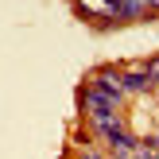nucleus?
<instances>
[{
	"instance_id": "f257e3e1",
	"label": "nucleus",
	"mask_w": 159,
	"mask_h": 159,
	"mask_svg": "<svg viewBox=\"0 0 159 159\" xmlns=\"http://www.w3.org/2000/svg\"><path fill=\"white\" fill-rule=\"evenodd\" d=\"M85 105H89V113H116L120 109V93L105 89V85L93 82L89 89H85Z\"/></svg>"
},
{
	"instance_id": "f03ea898",
	"label": "nucleus",
	"mask_w": 159,
	"mask_h": 159,
	"mask_svg": "<svg viewBox=\"0 0 159 159\" xmlns=\"http://www.w3.org/2000/svg\"><path fill=\"white\" fill-rule=\"evenodd\" d=\"M93 124H97V132L113 144V140H124V124L116 113H93Z\"/></svg>"
},
{
	"instance_id": "7ed1b4c3",
	"label": "nucleus",
	"mask_w": 159,
	"mask_h": 159,
	"mask_svg": "<svg viewBox=\"0 0 159 159\" xmlns=\"http://www.w3.org/2000/svg\"><path fill=\"white\" fill-rule=\"evenodd\" d=\"M124 93H140L152 85V74H148V66H136V70H124Z\"/></svg>"
},
{
	"instance_id": "20e7f679",
	"label": "nucleus",
	"mask_w": 159,
	"mask_h": 159,
	"mask_svg": "<svg viewBox=\"0 0 159 159\" xmlns=\"http://www.w3.org/2000/svg\"><path fill=\"white\" fill-rule=\"evenodd\" d=\"M85 159H105V155H97V152H89V155H85Z\"/></svg>"
}]
</instances>
